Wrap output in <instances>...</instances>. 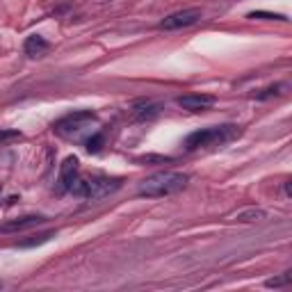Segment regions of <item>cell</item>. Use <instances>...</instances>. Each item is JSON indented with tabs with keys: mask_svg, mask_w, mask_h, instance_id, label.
Listing matches in <instances>:
<instances>
[{
	"mask_svg": "<svg viewBox=\"0 0 292 292\" xmlns=\"http://www.w3.org/2000/svg\"><path fill=\"white\" fill-rule=\"evenodd\" d=\"M247 18H258V21H288L283 14H272V11H263V9H258V11H249L247 14Z\"/></svg>",
	"mask_w": 292,
	"mask_h": 292,
	"instance_id": "12",
	"label": "cell"
},
{
	"mask_svg": "<svg viewBox=\"0 0 292 292\" xmlns=\"http://www.w3.org/2000/svg\"><path fill=\"white\" fill-rule=\"evenodd\" d=\"M157 112H160V105H157V103H151V101H142V103H137L135 108H133V114H135V119H140V121L153 119V117H157Z\"/></svg>",
	"mask_w": 292,
	"mask_h": 292,
	"instance_id": "11",
	"label": "cell"
},
{
	"mask_svg": "<svg viewBox=\"0 0 292 292\" xmlns=\"http://www.w3.org/2000/svg\"><path fill=\"white\" fill-rule=\"evenodd\" d=\"M121 183H124L121 178H105V176L92 178V180L76 178L69 192L80 196V199H85V201H101V199H105V196L114 194V192L121 187Z\"/></svg>",
	"mask_w": 292,
	"mask_h": 292,
	"instance_id": "3",
	"label": "cell"
},
{
	"mask_svg": "<svg viewBox=\"0 0 292 292\" xmlns=\"http://www.w3.org/2000/svg\"><path fill=\"white\" fill-rule=\"evenodd\" d=\"M283 89H286V85H272V87H267V89H263L260 94H256V101H267V98H272V96H281L283 94Z\"/></svg>",
	"mask_w": 292,
	"mask_h": 292,
	"instance_id": "13",
	"label": "cell"
},
{
	"mask_svg": "<svg viewBox=\"0 0 292 292\" xmlns=\"http://www.w3.org/2000/svg\"><path fill=\"white\" fill-rule=\"evenodd\" d=\"M96 114L92 110H78V112H71L66 117H62L57 124L53 126L55 133H60L62 137H80V133H85L92 124H96Z\"/></svg>",
	"mask_w": 292,
	"mask_h": 292,
	"instance_id": "4",
	"label": "cell"
},
{
	"mask_svg": "<svg viewBox=\"0 0 292 292\" xmlns=\"http://www.w3.org/2000/svg\"><path fill=\"white\" fill-rule=\"evenodd\" d=\"M46 219L43 217H39V215H25V217H21V219H11V222H7V224H2L0 226V233H16V231H25V228H30V226H39V224H43Z\"/></svg>",
	"mask_w": 292,
	"mask_h": 292,
	"instance_id": "8",
	"label": "cell"
},
{
	"mask_svg": "<svg viewBox=\"0 0 292 292\" xmlns=\"http://www.w3.org/2000/svg\"><path fill=\"white\" fill-rule=\"evenodd\" d=\"M267 219V212L263 208H244L235 215V222L240 224H258V222H265Z\"/></svg>",
	"mask_w": 292,
	"mask_h": 292,
	"instance_id": "10",
	"label": "cell"
},
{
	"mask_svg": "<svg viewBox=\"0 0 292 292\" xmlns=\"http://www.w3.org/2000/svg\"><path fill=\"white\" fill-rule=\"evenodd\" d=\"M0 192H2V185H0Z\"/></svg>",
	"mask_w": 292,
	"mask_h": 292,
	"instance_id": "18",
	"label": "cell"
},
{
	"mask_svg": "<svg viewBox=\"0 0 292 292\" xmlns=\"http://www.w3.org/2000/svg\"><path fill=\"white\" fill-rule=\"evenodd\" d=\"M240 135V128L233 124H224V126H210V128H201L194 130L185 137L183 146L185 151H196V148H208V146H222L226 142L235 140Z\"/></svg>",
	"mask_w": 292,
	"mask_h": 292,
	"instance_id": "2",
	"label": "cell"
},
{
	"mask_svg": "<svg viewBox=\"0 0 292 292\" xmlns=\"http://www.w3.org/2000/svg\"><path fill=\"white\" fill-rule=\"evenodd\" d=\"M53 235H55L53 231H48V233H41V235H32V240H23V242H21V247H39V244L48 242V240L53 238Z\"/></svg>",
	"mask_w": 292,
	"mask_h": 292,
	"instance_id": "14",
	"label": "cell"
},
{
	"mask_svg": "<svg viewBox=\"0 0 292 292\" xmlns=\"http://www.w3.org/2000/svg\"><path fill=\"white\" fill-rule=\"evenodd\" d=\"M103 142H105V137L101 135V133L92 135L89 140H87V151H89V153H98L101 148H103Z\"/></svg>",
	"mask_w": 292,
	"mask_h": 292,
	"instance_id": "15",
	"label": "cell"
},
{
	"mask_svg": "<svg viewBox=\"0 0 292 292\" xmlns=\"http://www.w3.org/2000/svg\"><path fill=\"white\" fill-rule=\"evenodd\" d=\"M78 157L76 155H69L64 157V162L60 164V178H57V194H66L73 185V180L78 178Z\"/></svg>",
	"mask_w": 292,
	"mask_h": 292,
	"instance_id": "6",
	"label": "cell"
},
{
	"mask_svg": "<svg viewBox=\"0 0 292 292\" xmlns=\"http://www.w3.org/2000/svg\"><path fill=\"white\" fill-rule=\"evenodd\" d=\"M290 272H286V274H281V276H276V279H267L265 281V286L267 288H283V286H288L290 283Z\"/></svg>",
	"mask_w": 292,
	"mask_h": 292,
	"instance_id": "17",
	"label": "cell"
},
{
	"mask_svg": "<svg viewBox=\"0 0 292 292\" xmlns=\"http://www.w3.org/2000/svg\"><path fill=\"white\" fill-rule=\"evenodd\" d=\"M21 133L18 130H0V146H7L11 144V142H18L21 140Z\"/></svg>",
	"mask_w": 292,
	"mask_h": 292,
	"instance_id": "16",
	"label": "cell"
},
{
	"mask_svg": "<svg viewBox=\"0 0 292 292\" xmlns=\"http://www.w3.org/2000/svg\"><path fill=\"white\" fill-rule=\"evenodd\" d=\"M176 103L183 110H189V112H203V110H210L215 105V96L210 94H187V96H178Z\"/></svg>",
	"mask_w": 292,
	"mask_h": 292,
	"instance_id": "7",
	"label": "cell"
},
{
	"mask_svg": "<svg viewBox=\"0 0 292 292\" xmlns=\"http://www.w3.org/2000/svg\"><path fill=\"white\" fill-rule=\"evenodd\" d=\"M189 176L187 173H180V171H160V173H153L148 176L146 180H142L137 194L146 196V199H157V196H169V194H176L180 189L187 185Z\"/></svg>",
	"mask_w": 292,
	"mask_h": 292,
	"instance_id": "1",
	"label": "cell"
},
{
	"mask_svg": "<svg viewBox=\"0 0 292 292\" xmlns=\"http://www.w3.org/2000/svg\"><path fill=\"white\" fill-rule=\"evenodd\" d=\"M201 18H203V11H201L199 7L180 9V11H173V14L164 16L162 23H160V30H167V32H171V30H183V27H189V25H194V23H199Z\"/></svg>",
	"mask_w": 292,
	"mask_h": 292,
	"instance_id": "5",
	"label": "cell"
},
{
	"mask_svg": "<svg viewBox=\"0 0 292 292\" xmlns=\"http://www.w3.org/2000/svg\"><path fill=\"white\" fill-rule=\"evenodd\" d=\"M48 48H50V43L46 41L41 34H30V37L25 39V43H23V50H25V55H30V57H43V55L48 53Z\"/></svg>",
	"mask_w": 292,
	"mask_h": 292,
	"instance_id": "9",
	"label": "cell"
}]
</instances>
